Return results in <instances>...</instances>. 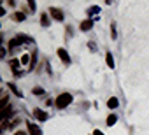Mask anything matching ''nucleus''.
I'll list each match as a JSON object with an SVG mask.
<instances>
[{
  "mask_svg": "<svg viewBox=\"0 0 149 135\" xmlns=\"http://www.w3.org/2000/svg\"><path fill=\"white\" fill-rule=\"evenodd\" d=\"M72 100H74V98H72L70 93H61V95L56 97V104H54V105H56L58 109H65L68 104H72Z\"/></svg>",
  "mask_w": 149,
  "mask_h": 135,
  "instance_id": "f257e3e1",
  "label": "nucleus"
},
{
  "mask_svg": "<svg viewBox=\"0 0 149 135\" xmlns=\"http://www.w3.org/2000/svg\"><path fill=\"white\" fill-rule=\"evenodd\" d=\"M56 53H58L60 60H61V61H63L65 65H70V54H68V53H67V51H65L63 47H58V51H56Z\"/></svg>",
  "mask_w": 149,
  "mask_h": 135,
  "instance_id": "f03ea898",
  "label": "nucleus"
},
{
  "mask_svg": "<svg viewBox=\"0 0 149 135\" xmlns=\"http://www.w3.org/2000/svg\"><path fill=\"white\" fill-rule=\"evenodd\" d=\"M49 14H51V18H53V19H56V21H63V13H61L60 9L51 7V9H49Z\"/></svg>",
  "mask_w": 149,
  "mask_h": 135,
  "instance_id": "7ed1b4c3",
  "label": "nucleus"
},
{
  "mask_svg": "<svg viewBox=\"0 0 149 135\" xmlns=\"http://www.w3.org/2000/svg\"><path fill=\"white\" fill-rule=\"evenodd\" d=\"M33 116H35L39 121H46V119H47V112H44V111H42V109H39V107H37V109H33Z\"/></svg>",
  "mask_w": 149,
  "mask_h": 135,
  "instance_id": "20e7f679",
  "label": "nucleus"
},
{
  "mask_svg": "<svg viewBox=\"0 0 149 135\" xmlns=\"http://www.w3.org/2000/svg\"><path fill=\"white\" fill-rule=\"evenodd\" d=\"M11 112H13V107H11V105H6V107L2 109V112H0V119H2V121H6V119H9V116H11Z\"/></svg>",
  "mask_w": 149,
  "mask_h": 135,
  "instance_id": "39448f33",
  "label": "nucleus"
},
{
  "mask_svg": "<svg viewBox=\"0 0 149 135\" xmlns=\"http://www.w3.org/2000/svg\"><path fill=\"white\" fill-rule=\"evenodd\" d=\"M93 23H95L93 19H84V21L79 25V28H81L83 32H86V30H91V28H93Z\"/></svg>",
  "mask_w": 149,
  "mask_h": 135,
  "instance_id": "423d86ee",
  "label": "nucleus"
},
{
  "mask_svg": "<svg viewBox=\"0 0 149 135\" xmlns=\"http://www.w3.org/2000/svg\"><path fill=\"white\" fill-rule=\"evenodd\" d=\"M26 126H28V133H30V135H42V133H40V128L35 126L33 123H26Z\"/></svg>",
  "mask_w": 149,
  "mask_h": 135,
  "instance_id": "0eeeda50",
  "label": "nucleus"
},
{
  "mask_svg": "<svg viewBox=\"0 0 149 135\" xmlns=\"http://www.w3.org/2000/svg\"><path fill=\"white\" fill-rule=\"evenodd\" d=\"M21 44H23V42H21V40H19V37H18V39H11V40H9V46H7V47H9L11 51H14V49H16V47H19Z\"/></svg>",
  "mask_w": 149,
  "mask_h": 135,
  "instance_id": "6e6552de",
  "label": "nucleus"
},
{
  "mask_svg": "<svg viewBox=\"0 0 149 135\" xmlns=\"http://www.w3.org/2000/svg\"><path fill=\"white\" fill-rule=\"evenodd\" d=\"M118 105H119V100H118L116 97H111V98L107 100V107H109V109H116Z\"/></svg>",
  "mask_w": 149,
  "mask_h": 135,
  "instance_id": "1a4fd4ad",
  "label": "nucleus"
},
{
  "mask_svg": "<svg viewBox=\"0 0 149 135\" xmlns=\"http://www.w3.org/2000/svg\"><path fill=\"white\" fill-rule=\"evenodd\" d=\"M25 18H26V16H25V13H14V14H13V19H14V21H18V23L25 21Z\"/></svg>",
  "mask_w": 149,
  "mask_h": 135,
  "instance_id": "9d476101",
  "label": "nucleus"
},
{
  "mask_svg": "<svg viewBox=\"0 0 149 135\" xmlns=\"http://www.w3.org/2000/svg\"><path fill=\"white\" fill-rule=\"evenodd\" d=\"M105 61H107V67H109V69H114V58H112L111 53L105 54Z\"/></svg>",
  "mask_w": 149,
  "mask_h": 135,
  "instance_id": "9b49d317",
  "label": "nucleus"
},
{
  "mask_svg": "<svg viewBox=\"0 0 149 135\" xmlns=\"http://www.w3.org/2000/svg\"><path fill=\"white\" fill-rule=\"evenodd\" d=\"M116 121H118V116H116V114H111V116H107V126H112V125H116Z\"/></svg>",
  "mask_w": 149,
  "mask_h": 135,
  "instance_id": "f8f14e48",
  "label": "nucleus"
},
{
  "mask_svg": "<svg viewBox=\"0 0 149 135\" xmlns=\"http://www.w3.org/2000/svg\"><path fill=\"white\" fill-rule=\"evenodd\" d=\"M9 65H11V69H13V70H16L18 67L21 65V60H16V58H13V60L9 61Z\"/></svg>",
  "mask_w": 149,
  "mask_h": 135,
  "instance_id": "ddd939ff",
  "label": "nucleus"
},
{
  "mask_svg": "<svg viewBox=\"0 0 149 135\" xmlns=\"http://www.w3.org/2000/svg\"><path fill=\"white\" fill-rule=\"evenodd\" d=\"M40 23H42V26H49V25H51L49 16H47V14H42V16H40Z\"/></svg>",
  "mask_w": 149,
  "mask_h": 135,
  "instance_id": "4468645a",
  "label": "nucleus"
},
{
  "mask_svg": "<svg viewBox=\"0 0 149 135\" xmlns=\"http://www.w3.org/2000/svg\"><path fill=\"white\" fill-rule=\"evenodd\" d=\"M28 63H32V58H30L28 54H23V58H21V65H28Z\"/></svg>",
  "mask_w": 149,
  "mask_h": 135,
  "instance_id": "2eb2a0df",
  "label": "nucleus"
},
{
  "mask_svg": "<svg viewBox=\"0 0 149 135\" xmlns=\"http://www.w3.org/2000/svg\"><path fill=\"white\" fill-rule=\"evenodd\" d=\"M7 86H9V88H11V90H13V91H14V93H16V95H18V97H23V95H21V91H19V90H18V88H16V86H14V84H13V83H9V84H7Z\"/></svg>",
  "mask_w": 149,
  "mask_h": 135,
  "instance_id": "dca6fc26",
  "label": "nucleus"
},
{
  "mask_svg": "<svg viewBox=\"0 0 149 135\" xmlns=\"http://www.w3.org/2000/svg\"><path fill=\"white\" fill-rule=\"evenodd\" d=\"M44 93V88L42 86H35L33 88V95H42Z\"/></svg>",
  "mask_w": 149,
  "mask_h": 135,
  "instance_id": "f3484780",
  "label": "nucleus"
},
{
  "mask_svg": "<svg viewBox=\"0 0 149 135\" xmlns=\"http://www.w3.org/2000/svg\"><path fill=\"white\" fill-rule=\"evenodd\" d=\"M95 13H100V7H98V6H95V7H90V9H88V14H95Z\"/></svg>",
  "mask_w": 149,
  "mask_h": 135,
  "instance_id": "a211bd4d",
  "label": "nucleus"
},
{
  "mask_svg": "<svg viewBox=\"0 0 149 135\" xmlns=\"http://www.w3.org/2000/svg\"><path fill=\"white\" fill-rule=\"evenodd\" d=\"M6 105H9V104H7V95H4V97H2V100H0V107L4 109Z\"/></svg>",
  "mask_w": 149,
  "mask_h": 135,
  "instance_id": "6ab92c4d",
  "label": "nucleus"
},
{
  "mask_svg": "<svg viewBox=\"0 0 149 135\" xmlns=\"http://www.w3.org/2000/svg\"><path fill=\"white\" fill-rule=\"evenodd\" d=\"M111 37H112V39H116V37H118V33H116V26H114V23L111 25Z\"/></svg>",
  "mask_w": 149,
  "mask_h": 135,
  "instance_id": "aec40b11",
  "label": "nucleus"
},
{
  "mask_svg": "<svg viewBox=\"0 0 149 135\" xmlns=\"http://www.w3.org/2000/svg\"><path fill=\"white\" fill-rule=\"evenodd\" d=\"M28 6H30V11H35V0H26Z\"/></svg>",
  "mask_w": 149,
  "mask_h": 135,
  "instance_id": "412c9836",
  "label": "nucleus"
},
{
  "mask_svg": "<svg viewBox=\"0 0 149 135\" xmlns=\"http://www.w3.org/2000/svg\"><path fill=\"white\" fill-rule=\"evenodd\" d=\"M14 135H26V132H23V130H18V132H14Z\"/></svg>",
  "mask_w": 149,
  "mask_h": 135,
  "instance_id": "4be33fe9",
  "label": "nucleus"
},
{
  "mask_svg": "<svg viewBox=\"0 0 149 135\" xmlns=\"http://www.w3.org/2000/svg\"><path fill=\"white\" fill-rule=\"evenodd\" d=\"M93 135H104V133H102L100 130H95V132H93Z\"/></svg>",
  "mask_w": 149,
  "mask_h": 135,
  "instance_id": "5701e85b",
  "label": "nucleus"
},
{
  "mask_svg": "<svg viewBox=\"0 0 149 135\" xmlns=\"http://www.w3.org/2000/svg\"><path fill=\"white\" fill-rule=\"evenodd\" d=\"M7 2H9V6H14V0H7Z\"/></svg>",
  "mask_w": 149,
  "mask_h": 135,
  "instance_id": "b1692460",
  "label": "nucleus"
},
{
  "mask_svg": "<svg viewBox=\"0 0 149 135\" xmlns=\"http://www.w3.org/2000/svg\"><path fill=\"white\" fill-rule=\"evenodd\" d=\"M105 4H112V0H105Z\"/></svg>",
  "mask_w": 149,
  "mask_h": 135,
  "instance_id": "393cba45",
  "label": "nucleus"
}]
</instances>
